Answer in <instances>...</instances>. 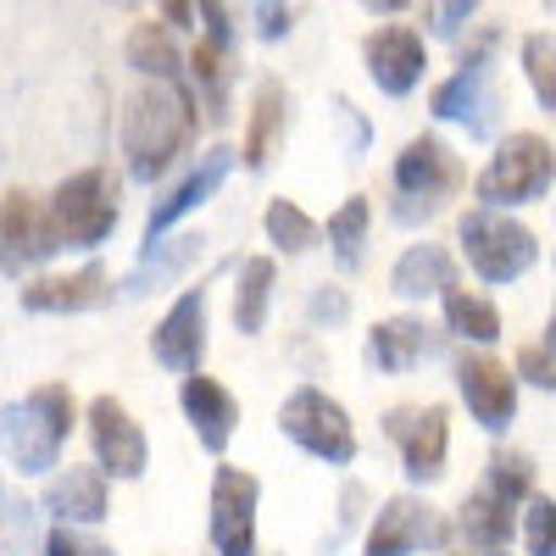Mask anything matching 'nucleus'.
Returning a JSON list of instances; mask_svg holds the SVG:
<instances>
[{"instance_id": "36", "label": "nucleus", "mask_w": 556, "mask_h": 556, "mask_svg": "<svg viewBox=\"0 0 556 556\" xmlns=\"http://www.w3.org/2000/svg\"><path fill=\"white\" fill-rule=\"evenodd\" d=\"M518 374L534 379L540 390H556V340H551V345H529V351L518 356Z\"/></svg>"}, {"instance_id": "19", "label": "nucleus", "mask_w": 556, "mask_h": 556, "mask_svg": "<svg viewBox=\"0 0 556 556\" xmlns=\"http://www.w3.org/2000/svg\"><path fill=\"white\" fill-rule=\"evenodd\" d=\"M106 295H112V278H106L101 262H84L67 278H34V285H23V306L28 312H89V306H101Z\"/></svg>"}, {"instance_id": "27", "label": "nucleus", "mask_w": 556, "mask_h": 556, "mask_svg": "<svg viewBox=\"0 0 556 556\" xmlns=\"http://www.w3.org/2000/svg\"><path fill=\"white\" fill-rule=\"evenodd\" d=\"M267 295H273V262L267 256H251L240 267V290H235V323L240 334H256L267 323Z\"/></svg>"}, {"instance_id": "13", "label": "nucleus", "mask_w": 556, "mask_h": 556, "mask_svg": "<svg viewBox=\"0 0 556 556\" xmlns=\"http://www.w3.org/2000/svg\"><path fill=\"white\" fill-rule=\"evenodd\" d=\"M445 540V523L429 501H417V495H395L374 534H367V556H412V551H424V545H440Z\"/></svg>"}, {"instance_id": "38", "label": "nucleus", "mask_w": 556, "mask_h": 556, "mask_svg": "<svg viewBox=\"0 0 556 556\" xmlns=\"http://www.w3.org/2000/svg\"><path fill=\"white\" fill-rule=\"evenodd\" d=\"M473 12H479V0H440V34H456Z\"/></svg>"}, {"instance_id": "37", "label": "nucleus", "mask_w": 556, "mask_h": 556, "mask_svg": "<svg viewBox=\"0 0 556 556\" xmlns=\"http://www.w3.org/2000/svg\"><path fill=\"white\" fill-rule=\"evenodd\" d=\"M201 23H206V39L228 51V39H235V34H228V12H223V0H201Z\"/></svg>"}, {"instance_id": "16", "label": "nucleus", "mask_w": 556, "mask_h": 556, "mask_svg": "<svg viewBox=\"0 0 556 556\" xmlns=\"http://www.w3.org/2000/svg\"><path fill=\"white\" fill-rule=\"evenodd\" d=\"M456 384H462V395H468V406H473V417H479L484 429H506V424H513L518 384H513V374H506L501 362H490V356H462V362H456Z\"/></svg>"}, {"instance_id": "32", "label": "nucleus", "mask_w": 556, "mask_h": 556, "mask_svg": "<svg viewBox=\"0 0 556 556\" xmlns=\"http://www.w3.org/2000/svg\"><path fill=\"white\" fill-rule=\"evenodd\" d=\"M267 235H273V245H285V251H312L317 245V223L301 206H290V201H273L267 206Z\"/></svg>"}, {"instance_id": "1", "label": "nucleus", "mask_w": 556, "mask_h": 556, "mask_svg": "<svg viewBox=\"0 0 556 556\" xmlns=\"http://www.w3.org/2000/svg\"><path fill=\"white\" fill-rule=\"evenodd\" d=\"M195 139V106L178 84L167 78H151L139 96H128V112H123V156H128V173L139 184H156Z\"/></svg>"}, {"instance_id": "8", "label": "nucleus", "mask_w": 556, "mask_h": 556, "mask_svg": "<svg viewBox=\"0 0 556 556\" xmlns=\"http://www.w3.org/2000/svg\"><path fill=\"white\" fill-rule=\"evenodd\" d=\"M278 429H285L301 451L334 462V468H345V462L356 456V434H351V417L340 401H329L323 390H295L285 401V412H278Z\"/></svg>"}, {"instance_id": "11", "label": "nucleus", "mask_w": 556, "mask_h": 556, "mask_svg": "<svg viewBox=\"0 0 556 556\" xmlns=\"http://www.w3.org/2000/svg\"><path fill=\"white\" fill-rule=\"evenodd\" d=\"M256 479L240 468H217L212 479V545L217 556H256Z\"/></svg>"}, {"instance_id": "35", "label": "nucleus", "mask_w": 556, "mask_h": 556, "mask_svg": "<svg viewBox=\"0 0 556 556\" xmlns=\"http://www.w3.org/2000/svg\"><path fill=\"white\" fill-rule=\"evenodd\" d=\"M45 556H112V545H101V540L78 534L73 523H62V529L45 534Z\"/></svg>"}, {"instance_id": "14", "label": "nucleus", "mask_w": 556, "mask_h": 556, "mask_svg": "<svg viewBox=\"0 0 556 556\" xmlns=\"http://www.w3.org/2000/svg\"><path fill=\"white\" fill-rule=\"evenodd\" d=\"M151 351H156L162 367H173V374H195L201 351H206V290H184L178 295V306L156 323Z\"/></svg>"}, {"instance_id": "28", "label": "nucleus", "mask_w": 556, "mask_h": 556, "mask_svg": "<svg viewBox=\"0 0 556 556\" xmlns=\"http://www.w3.org/2000/svg\"><path fill=\"white\" fill-rule=\"evenodd\" d=\"M201 245H206L201 235H184V240H173L162 256H156V251H146V262H139V273L123 285V295H146L151 285H167L173 273H184V267H190V262L201 256Z\"/></svg>"}, {"instance_id": "40", "label": "nucleus", "mask_w": 556, "mask_h": 556, "mask_svg": "<svg viewBox=\"0 0 556 556\" xmlns=\"http://www.w3.org/2000/svg\"><path fill=\"white\" fill-rule=\"evenodd\" d=\"M167 23H190V0H156Z\"/></svg>"}, {"instance_id": "34", "label": "nucleus", "mask_w": 556, "mask_h": 556, "mask_svg": "<svg viewBox=\"0 0 556 556\" xmlns=\"http://www.w3.org/2000/svg\"><path fill=\"white\" fill-rule=\"evenodd\" d=\"M523 545L529 556H556V501H529V518H523Z\"/></svg>"}, {"instance_id": "30", "label": "nucleus", "mask_w": 556, "mask_h": 556, "mask_svg": "<svg viewBox=\"0 0 556 556\" xmlns=\"http://www.w3.org/2000/svg\"><path fill=\"white\" fill-rule=\"evenodd\" d=\"M34 545H39L34 506L0 484V556H34Z\"/></svg>"}, {"instance_id": "18", "label": "nucleus", "mask_w": 556, "mask_h": 556, "mask_svg": "<svg viewBox=\"0 0 556 556\" xmlns=\"http://www.w3.org/2000/svg\"><path fill=\"white\" fill-rule=\"evenodd\" d=\"M39 506L51 513L56 523H101L106 518V468H67L45 484Z\"/></svg>"}, {"instance_id": "25", "label": "nucleus", "mask_w": 556, "mask_h": 556, "mask_svg": "<svg viewBox=\"0 0 556 556\" xmlns=\"http://www.w3.org/2000/svg\"><path fill=\"white\" fill-rule=\"evenodd\" d=\"M278 128H285V89L262 84L256 89V112H251V134H245V167H267Z\"/></svg>"}, {"instance_id": "7", "label": "nucleus", "mask_w": 556, "mask_h": 556, "mask_svg": "<svg viewBox=\"0 0 556 556\" xmlns=\"http://www.w3.org/2000/svg\"><path fill=\"white\" fill-rule=\"evenodd\" d=\"M529 484H534V468L523 456H495L490 479L462 501V534L473 545H501L513 534V506L529 495Z\"/></svg>"}, {"instance_id": "12", "label": "nucleus", "mask_w": 556, "mask_h": 556, "mask_svg": "<svg viewBox=\"0 0 556 556\" xmlns=\"http://www.w3.org/2000/svg\"><path fill=\"white\" fill-rule=\"evenodd\" d=\"M390 440L401 445V462H406V473L417 484L445 473V445H451L445 406H401V412H390Z\"/></svg>"}, {"instance_id": "33", "label": "nucleus", "mask_w": 556, "mask_h": 556, "mask_svg": "<svg viewBox=\"0 0 556 556\" xmlns=\"http://www.w3.org/2000/svg\"><path fill=\"white\" fill-rule=\"evenodd\" d=\"M362 235H367V201H362V195H351V201L334 212V223H329V240H334V251H340L345 262H356Z\"/></svg>"}, {"instance_id": "5", "label": "nucleus", "mask_w": 556, "mask_h": 556, "mask_svg": "<svg viewBox=\"0 0 556 556\" xmlns=\"http://www.w3.org/2000/svg\"><path fill=\"white\" fill-rule=\"evenodd\" d=\"M551 178H556V151L540 134H513V139H501V151L479 173V201H490V206L540 201L551 190Z\"/></svg>"}, {"instance_id": "39", "label": "nucleus", "mask_w": 556, "mask_h": 556, "mask_svg": "<svg viewBox=\"0 0 556 556\" xmlns=\"http://www.w3.org/2000/svg\"><path fill=\"white\" fill-rule=\"evenodd\" d=\"M290 12H285V0H262V39H278L290 23H285Z\"/></svg>"}, {"instance_id": "6", "label": "nucleus", "mask_w": 556, "mask_h": 556, "mask_svg": "<svg viewBox=\"0 0 556 556\" xmlns=\"http://www.w3.org/2000/svg\"><path fill=\"white\" fill-rule=\"evenodd\" d=\"M462 245H468V262L479 278H490V285H513V278H523L540 256L534 235L523 223L501 217V212H468L462 217Z\"/></svg>"}, {"instance_id": "31", "label": "nucleus", "mask_w": 556, "mask_h": 556, "mask_svg": "<svg viewBox=\"0 0 556 556\" xmlns=\"http://www.w3.org/2000/svg\"><path fill=\"white\" fill-rule=\"evenodd\" d=\"M523 73L534 84V96L556 112V34H529L523 39Z\"/></svg>"}, {"instance_id": "29", "label": "nucleus", "mask_w": 556, "mask_h": 556, "mask_svg": "<svg viewBox=\"0 0 556 556\" xmlns=\"http://www.w3.org/2000/svg\"><path fill=\"white\" fill-rule=\"evenodd\" d=\"M445 323H451V334H468L479 345L501 340V312L468 290H445Z\"/></svg>"}, {"instance_id": "24", "label": "nucleus", "mask_w": 556, "mask_h": 556, "mask_svg": "<svg viewBox=\"0 0 556 556\" xmlns=\"http://www.w3.org/2000/svg\"><path fill=\"white\" fill-rule=\"evenodd\" d=\"M128 67H134V73H146V78H167V84H178L184 56H178L173 28H167V23H134V34H128Z\"/></svg>"}, {"instance_id": "15", "label": "nucleus", "mask_w": 556, "mask_h": 556, "mask_svg": "<svg viewBox=\"0 0 556 556\" xmlns=\"http://www.w3.org/2000/svg\"><path fill=\"white\" fill-rule=\"evenodd\" d=\"M362 56H367V73H374V84L384 89V96H412L417 78H424V67H429V51H424V39H417L412 28L367 34Z\"/></svg>"}, {"instance_id": "42", "label": "nucleus", "mask_w": 556, "mask_h": 556, "mask_svg": "<svg viewBox=\"0 0 556 556\" xmlns=\"http://www.w3.org/2000/svg\"><path fill=\"white\" fill-rule=\"evenodd\" d=\"M374 12H401V7H412V0H367Z\"/></svg>"}, {"instance_id": "4", "label": "nucleus", "mask_w": 556, "mask_h": 556, "mask_svg": "<svg viewBox=\"0 0 556 556\" xmlns=\"http://www.w3.org/2000/svg\"><path fill=\"white\" fill-rule=\"evenodd\" d=\"M51 223H56L62 245L96 251L112 228H117V184H112V173H106V167L73 173L62 190L51 195Z\"/></svg>"}, {"instance_id": "10", "label": "nucleus", "mask_w": 556, "mask_h": 556, "mask_svg": "<svg viewBox=\"0 0 556 556\" xmlns=\"http://www.w3.org/2000/svg\"><path fill=\"white\" fill-rule=\"evenodd\" d=\"M89 445H96V462L112 479H139L151 462V445L139 434V424L128 417V406L117 395H96L89 401Z\"/></svg>"}, {"instance_id": "17", "label": "nucleus", "mask_w": 556, "mask_h": 556, "mask_svg": "<svg viewBox=\"0 0 556 556\" xmlns=\"http://www.w3.org/2000/svg\"><path fill=\"white\" fill-rule=\"evenodd\" d=\"M434 112H440V117H456V123H468V134H479V139L495 128V89H490L484 56L462 62V73L445 78V84L434 89Z\"/></svg>"}, {"instance_id": "26", "label": "nucleus", "mask_w": 556, "mask_h": 556, "mask_svg": "<svg viewBox=\"0 0 556 556\" xmlns=\"http://www.w3.org/2000/svg\"><path fill=\"white\" fill-rule=\"evenodd\" d=\"M190 73H195V84H201L206 117L223 123V117H228V51H223V45H212V39H201L195 56H190Z\"/></svg>"}, {"instance_id": "21", "label": "nucleus", "mask_w": 556, "mask_h": 556, "mask_svg": "<svg viewBox=\"0 0 556 556\" xmlns=\"http://www.w3.org/2000/svg\"><path fill=\"white\" fill-rule=\"evenodd\" d=\"M228 167H235V151H223V146H217V151H206V156H201V167H195V173L184 178L178 190L151 212V223H146V245H156V240L167 235V228L184 217V212H195L201 201H212V195H217V184L228 178Z\"/></svg>"}, {"instance_id": "43", "label": "nucleus", "mask_w": 556, "mask_h": 556, "mask_svg": "<svg viewBox=\"0 0 556 556\" xmlns=\"http://www.w3.org/2000/svg\"><path fill=\"white\" fill-rule=\"evenodd\" d=\"M551 340H556V317H551Z\"/></svg>"}, {"instance_id": "2", "label": "nucleus", "mask_w": 556, "mask_h": 556, "mask_svg": "<svg viewBox=\"0 0 556 556\" xmlns=\"http://www.w3.org/2000/svg\"><path fill=\"white\" fill-rule=\"evenodd\" d=\"M73 434V395L67 384H39L23 401L0 406V451L17 473H51Z\"/></svg>"}, {"instance_id": "3", "label": "nucleus", "mask_w": 556, "mask_h": 556, "mask_svg": "<svg viewBox=\"0 0 556 556\" xmlns=\"http://www.w3.org/2000/svg\"><path fill=\"white\" fill-rule=\"evenodd\" d=\"M462 190V162L440 146L434 134L412 139L395 162V217L417 223V217H434L451 195Z\"/></svg>"}, {"instance_id": "20", "label": "nucleus", "mask_w": 556, "mask_h": 556, "mask_svg": "<svg viewBox=\"0 0 556 556\" xmlns=\"http://www.w3.org/2000/svg\"><path fill=\"white\" fill-rule=\"evenodd\" d=\"M178 401H184V417L195 424L201 445H206V451H228V434H235V424H240V406H235V395H228L217 379L195 374V379H184Z\"/></svg>"}, {"instance_id": "41", "label": "nucleus", "mask_w": 556, "mask_h": 556, "mask_svg": "<svg viewBox=\"0 0 556 556\" xmlns=\"http://www.w3.org/2000/svg\"><path fill=\"white\" fill-rule=\"evenodd\" d=\"M317 317H334V323H340V317H345V301H340V295H317Z\"/></svg>"}, {"instance_id": "23", "label": "nucleus", "mask_w": 556, "mask_h": 556, "mask_svg": "<svg viewBox=\"0 0 556 556\" xmlns=\"http://www.w3.org/2000/svg\"><path fill=\"white\" fill-rule=\"evenodd\" d=\"M395 295H406V301H417V295H440V290H451L456 285V262L440 251V245H412L401 262H395Z\"/></svg>"}, {"instance_id": "9", "label": "nucleus", "mask_w": 556, "mask_h": 556, "mask_svg": "<svg viewBox=\"0 0 556 556\" xmlns=\"http://www.w3.org/2000/svg\"><path fill=\"white\" fill-rule=\"evenodd\" d=\"M62 251V235L51 223V201H34L28 190H12L0 206V262L12 273H28Z\"/></svg>"}, {"instance_id": "22", "label": "nucleus", "mask_w": 556, "mask_h": 556, "mask_svg": "<svg viewBox=\"0 0 556 556\" xmlns=\"http://www.w3.org/2000/svg\"><path fill=\"white\" fill-rule=\"evenodd\" d=\"M434 351H440L434 329H429V323H417V317H390V323L374 329V340H367V356H374L384 374H406L412 362H424Z\"/></svg>"}]
</instances>
